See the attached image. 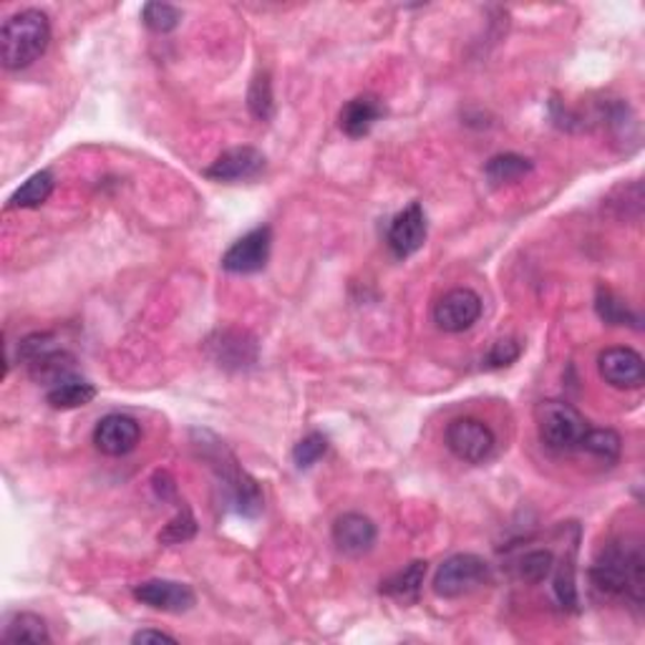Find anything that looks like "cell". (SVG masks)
Masks as SVG:
<instances>
[{"instance_id":"1","label":"cell","mask_w":645,"mask_h":645,"mask_svg":"<svg viewBox=\"0 0 645 645\" xmlns=\"http://www.w3.org/2000/svg\"><path fill=\"white\" fill-rule=\"evenodd\" d=\"M590 580L597 593L607 597H621L635 607L643 605V587H645V558L638 542L617 540L607 542L597 552V558L590 568Z\"/></svg>"},{"instance_id":"2","label":"cell","mask_w":645,"mask_h":645,"mask_svg":"<svg viewBox=\"0 0 645 645\" xmlns=\"http://www.w3.org/2000/svg\"><path fill=\"white\" fill-rule=\"evenodd\" d=\"M51 43V21L39 8L13 13L0 29V59L8 71L29 69Z\"/></svg>"},{"instance_id":"3","label":"cell","mask_w":645,"mask_h":645,"mask_svg":"<svg viewBox=\"0 0 645 645\" xmlns=\"http://www.w3.org/2000/svg\"><path fill=\"white\" fill-rule=\"evenodd\" d=\"M197 434L202 436V441H197L195 447L202 449L205 459L210 461L215 475L220 477L222 481L220 487H225L227 499H230L235 512L242 517H258L262 512V492H260L258 481L252 479L248 471L238 467V459L227 451V447L220 439H215L212 436V444H207L205 431H197Z\"/></svg>"},{"instance_id":"4","label":"cell","mask_w":645,"mask_h":645,"mask_svg":"<svg viewBox=\"0 0 645 645\" xmlns=\"http://www.w3.org/2000/svg\"><path fill=\"white\" fill-rule=\"evenodd\" d=\"M18 358L25 363L33 381L53 386L59 381L76 376V358L63 351L53 333H31L18 343Z\"/></svg>"},{"instance_id":"5","label":"cell","mask_w":645,"mask_h":645,"mask_svg":"<svg viewBox=\"0 0 645 645\" xmlns=\"http://www.w3.org/2000/svg\"><path fill=\"white\" fill-rule=\"evenodd\" d=\"M534 422L544 447L555 451L580 449V441L587 434V419L568 402H542L534 408Z\"/></svg>"},{"instance_id":"6","label":"cell","mask_w":645,"mask_h":645,"mask_svg":"<svg viewBox=\"0 0 645 645\" xmlns=\"http://www.w3.org/2000/svg\"><path fill=\"white\" fill-rule=\"evenodd\" d=\"M489 580H492V570H489L487 560L471 555V552H459V555L444 560L436 570L434 593L454 601V597L471 595L475 590L489 585Z\"/></svg>"},{"instance_id":"7","label":"cell","mask_w":645,"mask_h":645,"mask_svg":"<svg viewBox=\"0 0 645 645\" xmlns=\"http://www.w3.org/2000/svg\"><path fill=\"white\" fill-rule=\"evenodd\" d=\"M447 447L454 457L467 461V465H485L492 457L497 447V436L485 422L475 416H461L447 426Z\"/></svg>"},{"instance_id":"8","label":"cell","mask_w":645,"mask_h":645,"mask_svg":"<svg viewBox=\"0 0 645 645\" xmlns=\"http://www.w3.org/2000/svg\"><path fill=\"white\" fill-rule=\"evenodd\" d=\"M272 248V230L268 225L256 227L230 245L222 256V268L232 275H252L268 266Z\"/></svg>"},{"instance_id":"9","label":"cell","mask_w":645,"mask_h":645,"mask_svg":"<svg viewBox=\"0 0 645 645\" xmlns=\"http://www.w3.org/2000/svg\"><path fill=\"white\" fill-rule=\"evenodd\" d=\"M481 318V298L469 288H454L439 298L434 308V323L444 333H465Z\"/></svg>"},{"instance_id":"10","label":"cell","mask_w":645,"mask_h":645,"mask_svg":"<svg viewBox=\"0 0 645 645\" xmlns=\"http://www.w3.org/2000/svg\"><path fill=\"white\" fill-rule=\"evenodd\" d=\"M266 154L256 147H235L222 152L210 167L205 169L207 179L225 181V185H235V181H248L260 177L266 171Z\"/></svg>"},{"instance_id":"11","label":"cell","mask_w":645,"mask_h":645,"mask_svg":"<svg viewBox=\"0 0 645 645\" xmlns=\"http://www.w3.org/2000/svg\"><path fill=\"white\" fill-rule=\"evenodd\" d=\"M426 235H429V225H426L424 207L419 202H412L391 220L388 248L396 258L404 260L424 248Z\"/></svg>"},{"instance_id":"12","label":"cell","mask_w":645,"mask_h":645,"mask_svg":"<svg viewBox=\"0 0 645 645\" xmlns=\"http://www.w3.org/2000/svg\"><path fill=\"white\" fill-rule=\"evenodd\" d=\"M597 371H601L605 384H611L613 388H641L645 381L643 356L628 345L603 351L597 356Z\"/></svg>"},{"instance_id":"13","label":"cell","mask_w":645,"mask_h":645,"mask_svg":"<svg viewBox=\"0 0 645 645\" xmlns=\"http://www.w3.org/2000/svg\"><path fill=\"white\" fill-rule=\"evenodd\" d=\"M134 597L142 605H149L162 613H187L197 603L195 590L177 583V580H147L134 587Z\"/></svg>"},{"instance_id":"14","label":"cell","mask_w":645,"mask_h":645,"mask_svg":"<svg viewBox=\"0 0 645 645\" xmlns=\"http://www.w3.org/2000/svg\"><path fill=\"white\" fill-rule=\"evenodd\" d=\"M207 351H210L217 366L230 371L250 368L258 361V343L245 331H217L207 341Z\"/></svg>"},{"instance_id":"15","label":"cell","mask_w":645,"mask_h":645,"mask_svg":"<svg viewBox=\"0 0 645 645\" xmlns=\"http://www.w3.org/2000/svg\"><path fill=\"white\" fill-rule=\"evenodd\" d=\"M142 439V429L136 419L126 414H108L94 429L96 449L106 454V457H126L136 449Z\"/></svg>"},{"instance_id":"16","label":"cell","mask_w":645,"mask_h":645,"mask_svg":"<svg viewBox=\"0 0 645 645\" xmlns=\"http://www.w3.org/2000/svg\"><path fill=\"white\" fill-rule=\"evenodd\" d=\"M378 538L376 524L368 520L366 514L358 512H345L333 522V544L343 555L358 558L374 548Z\"/></svg>"},{"instance_id":"17","label":"cell","mask_w":645,"mask_h":645,"mask_svg":"<svg viewBox=\"0 0 645 645\" xmlns=\"http://www.w3.org/2000/svg\"><path fill=\"white\" fill-rule=\"evenodd\" d=\"M384 114H386V106L378 96L363 94V96L351 98V102L341 108L339 126L345 136H351V139H361V136H366L381 119H384Z\"/></svg>"},{"instance_id":"18","label":"cell","mask_w":645,"mask_h":645,"mask_svg":"<svg viewBox=\"0 0 645 645\" xmlns=\"http://www.w3.org/2000/svg\"><path fill=\"white\" fill-rule=\"evenodd\" d=\"M426 580V560L408 562L404 570H398L396 575H391L386 583H381V593L394 597L398 603H416L422 595Z\"/></svg>"},{"instance_id":"19","label":"cell","mask_w":645,"mask_h":645,"mask_svg":"<svg viewBox=\"0 0 645 645\" xmlns=\"http://www.w3.org/2000/svg\"><path fill=\"white\" fill-rule=\"evenodd\" d=\"M96 398V386L81 376H69L53 384L45 391V402L61 412H71V408L89 406Z\"/></svg>"},{"instance_id":"20","label":"cell","mask_w":645,"mask_h":645,"mask_svg":"<svg viewBox=\"0 0 645 645\" xmlns=\"http://www.w3.org/2000/svg\"><path fill=\"white\" fill-rule=\"evenodd\" d=\"M53 187H56L53 171L49 169L35 171V175H31L11 197H8V210H35V207H41L45 199L53 195Z\"/></svg>"},{"instance_id":"21","label":"cell","mask_w":645,"mask_h":645,"mask_svg":"<svg viewBox=\"0 0 645 645\" xmlns=\"http://www.w3.org/2000/svg\"><path fill=\"white\" fill-rule=\"evenodd\" d=\"M6 643H51L49 625L35 613H15L3 631Z\"/></svg>"},{"instance_id":"22","label":"cell","mask_w":645,"mask_h":645,"mask_svg":"<svg viewBox=\"0 0 645 645\" xmlns=\"http://www.w3.org/2000/svg\"><path fill=\"white\" fill-rule=\"evenodd\" d=\"M532 171V162L520 157V154H497L487 162L485 175L492 185H510V181L522 179Z\"/></svg>"},{"instance_id":"23","label":"cell","mask_w":645,"mask_h":645,"mask_svg":"<svg viewBox=\"0 0 645 645\" xmlns=\"http://www.w3.org/2000/svg\"><path fill=\"white\" fill-rule=\"evenodd\" d=\"M555 597L565 611H578V585H575V548H570V555L555 562Z\"/></svg>"},{"instance_id":"24","label":"cell","mask_w":645,"mask_h":645,"mask_svg":"<svg viewBox=\"0 0 645 645\" xmlns=\"http://www.w3.org/2000/svg\"><path fill=\"white\" fill-rule=\"evenodd\" d=\"M580 449L590 451L597 459L617 461L623 449V439H621V434L613 429H587L583 441H580Z\"/></svg>"},{"instance_id":"25","label":"cell","mask_w":645,"mask_h":645,"mask_svg":"<svg viewBox=\"0 0 645 645\" xmlns=\"http://www.w3.org/2000/svg\"><path fill=\"white\" fill-rule=\"evenodd\" d=\"M517 565H520L517 570H520V578L524 583L538 585L542 580H548L552 570H555V555L550 550H530L524 552Z\"/></svg>"},{"instance_id":"26","label":"cell","mask_w":645,"mask_h":645,"mask_svg":"<svg viewBox=\"0 0 645 645\" xmlns=\"http://www.w3.org/2000/svg\"><path fill=\"white\" fill-rule=\"evenodd\" d=\"M595 308H597V315H601L605 323H611V325H638V318L631 313V308L625 305L621 298H615L611 290H605V288L597 290Z\"/></svg>"},{"instance_id":"27","label":"cell","mask_w":645,"mask_h":645,"mask_svg":"<svg viewBox=\"0 0 645 645\" xmlns=\"http://www.w3.org/2000/svg\"><path fill=\"white\" fill-rule=\"evenodd\" d=\"M142 21L154 33H171L181 23V11L169 3H147L142 8Z\"/></svg>"},{"instance_id":"28","label":"cell","mask_w":645,"mask_h":645,"mask_svg":"<svg viewBox=\"0 0 645 645\" xmlns=\"http://www.w3.org/2000/svg\"><path fill=\"white\" fill-rule=\"evenodd\" d=\"M325 451H329V436L321 434V431H311L295 444V449H293L295 467L311 469L313 465H318V461L325 457Z\"/></svg>"},{"instance_id":"29","label":"cell","mask_w":645,"mask_h":645,"mask_svg":"<svg viewBox=\"0 0 645 645\" xmlns=\"http://www.w3.org/2000/svg\"><path fill=\"white\" fill-rule=\"evenodd\" d=\"M248 106L256 119L268 122L272 112H275V98H272V84L268 74H258L252 79L250 94H248Z\"/></svg>"},{"instance_id":"30","label":"cell","mask_w":645,"mask_h":645,"mask_svg":"<svg viewBox=\"0 0 645 645\" xmlns=\"http://www.w3.org/2000/svg\"><path fill=\"white\" fill-rule=\"evenodd\" d=\"M195 532H197V522H195L193 512H189V507H181L175 520H171L165 530L159 532V542L162 544H179V542L193 540Z\"/></svg>"},{"instance_id":"31","label":"cell","mask_w":645,"mask_h":645,"mask_svg":"<svg viewBox=\"0 0 645 645\" xmlns=\"http://www.w3.org/2000/svg\"><path fill=\"white\" fill-rule=\"evenodd\" d=\"M522 356V343L517 339H499L487 353L489 368H504Z\"/></svg>"},{"instance_id":"32","label":"cell","mask_w":645,"mask_h":645,"mask_svg":"<svg viewBox=\"0 0 645 645\" xmlns=\"http://www.w3.org/2000/svg\"><path fill=\"white\" fill-rule=\"evenodd\" d=\"M134 643H177L175 635H169L165 631H154V628H147V631H139V633H134Z\"/></svg>"}]
</instances>
